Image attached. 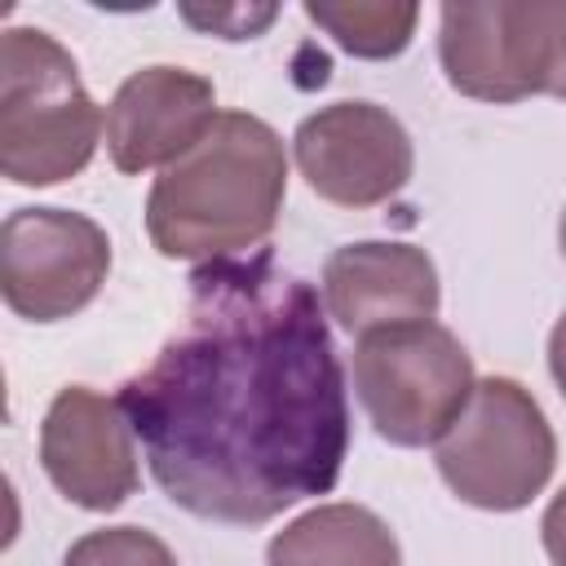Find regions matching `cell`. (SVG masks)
Segmentation results:
<instances>
[{
  "label": "cell",
  "mask_w": 566,
  "mask_h": 566,
  "mask_svg": "<svg viewBox=\"0 0 566 566\" xmlns=\"http://www.w3.org/2000/svg\"><path fill=\"white\" fill-rule=\"evenodd\" d=\"M265 566H402V548L380 513L336 500L274 531Z\"/></svg>",
  "instance_id": "7c38bea8"
},
{
  "label": "cell",
  "mask_w": 566,
  "mask_h": 566,
  "mask_svg": "<svg viewBox=\"0 0 566 566\" xmlns=\"http://www.w3.org/2000/svg\"><path fill=\"white\" fill-rule=\"evenodd\" d=\"M305 18L323 27L345 53L385 62L398 57L420 22V4H389V0H345V4H305Z\"/></svg>",
  "instance_id": "4fadbf2b"
},
{
  "label": "cell",
  "mask_w": 566,
  "mask_h": 566,
  "mask_svg": "<svg viewBox=\"0 0 566 566\" xmlns=\"http://www.w3.org/2000/svg\"><path fill=\"white\" fill-rule=\"evenodd\" d=\"M438 62L473 102L566 97V0H460L438 9Z\"/></svg>",
  "instance_id": "277c9868"
},
{
  "label": "cell",
  "mask_w": 566,
  "mask_h": 566,
  "mask_svg": "<svg viewBox=\"0 0 566 566\" xmlns=\"http://www.w3.org/2000/svg\"><path fill=\"white\" fill-rule=\"evenodd\" d=\"M539 535H544V553L553 566H566V486L548 500L544 509V522H539Z\"/></svg>",
  "instance_id": "2e32d148"
},
{
  "label": "cell",
  "mask_w": 566,
  "mask_h": 566,
  "mask_svg": "<svg viewBox=\"0 0 566 566\" xmlns=\"http://www.w3.org/2000/svg\"><path fill=\"white\" fill-rule=\"evenodd\" d=\"M548 371H553V380H557V389L566 398V310L548 332Z\"/></svg>",
  "instance_id": "e0dca14e"
},
{
  "label": "cell",
  "mask_w": 566,
  "mask_h": 566,
  "mask_svg": "<svg viewBox=\"0 0 566 566\" xmlns=\"http://www.w3.org/2000/svg\"><path fill=\"white\" fill-rule=\"evenodd\" d=\"M217 115L212 80L186 66H142L106 106V155L128 177L168 168L203 142Z\"/></svg>",
  "instance_id": "30bf717a"
},
{
  "label": "cell",
  "mask_w": 566,
  "mask_h": 566,
  "mask_svg": "<svg viewBox=\"0 0 566 566\" xmlns=\"http://www.w3.org/2000/svg\"><path fill=\"white\" fill-rule=\"evenodd\" d=\"M438 296V270L416 243L363 239L323 261V310L349 336L433 323Z\"/></svg>",
  "instance_id": "8fae6325"
},
{
  "label": "cell",
  "mask_w": 566,
  "mask_h": 566,
  "mask_svg": "<svg viewBox=\"0 0 566 566\" xmlns=\"http://www.w3.org/2000/svg\"><path fill=\"white\" fill-rule=\"evenodd\" d=\"M186 283L177 332L115 398L150 478L177 509L230 526L327 495L349 402L318 292L270 252L203 261Z\"/></svg>",
  "instance_id": "6da1fadb"
},
{
  "label": "cell",
  "mask_w": 566,
  "mask_h": 566,
  "mask_svg": "<svg viewBox=\"0 0 566 566\" xmlns=\"http://www.w3.org/2000/svg\"><path fill=\"white\" fill-rule=\"evenodd\" d=\"M106 119L75 57L40 27L0 35V172L13 186H57L88 168Z\"/></svg>",
  "instance_id": "3957f363"
},
{
  "label": "cell",
  "mask_w": 566,
  "mask_h": 566,
  "mask_svg": "<svg viewBox=\"0 0 566 566\" xmlns=\"http://www.w3.org/2000/svg\"><path fill=\"white\" fill-rule=\"evenodd\" d=\"M62 566H177L172 548L142 526H102L80 535Z\"/></svg>",
  "instance_id": "5bb4252c"
},
{
  "label": "cell",
  "mask_w": 566,
  "mask_h": 566,
  "mask_svg": "<svg viewBox=\"0 0 566 566\" xmlns=\"http://www.w3.org/2000/svg\"><path fill=\"white\" fill-rule=\"evenodd\" d=\"M287 195L279 133L221 111L195 150L168 164L146 195V234L168 261H226L270 239Z\"/></svg>",
  "instance_id": "7a4b0ae2"
},
{
  "label": "cell",
  "mask_w": 566,
  "mask_h": 566,
  "mask_svg": "<svg viewBox=\"0 0 566 566\" xmlns=\"http://www.w3.org/2000/svg\"><path fill=\"white\" fill-rule=\"evenodd\" d=\"M557 243H562V256H566V208H562V221H557Z\"/></svg>",
  "instance_id": "ac0fdd59"
},
{
  "label": "cell",
  "mask_w": 566,
  "mask_h": 566,
  "mask_svg": "<svg viewBox=\"0 0 566 566\" xmlns=\"http://www.w3.org/2000/svg\"><path fill=\"white\" fill-rule=\"evenodd\" d=\"M473 358L442 323H407L358 336L354 394L394 447H433L473 398Z\"/></svg>",
  "instance_id": "8992f818"
},
{
  "label": "cell",
  "mask_w": 566,
  "mask_h": 566,
  "mask_svg": "<svg viewBox=\"0 0 566 566\" xmlns=\"http://www.w3.org/2000/svg\"><path fill=\"white\" fill-rule=\"evenodd\" d=\"M433 464L464 504L517 513L548 486L557 438L526 385L513 376H486L473 385L460 420L433 442Z\"/></svg>",
  "instance_id": "5b68a950"
},
{
  "label": "cell",
  "mask_w": 566,
  "mask_h": 566,
  "mask_svg": "<svg viewBox=\"0 0 566 566\" xmlns=\"http://www.w3.org/2000/svg\"><path fill=\"white\" fill-rule=\"evenodd\" d=\"M181 18L221 40H252L279 18V4H212V9L181 4Z\"/></svg>",
  "instance_id": "9a60e30c"
},
{
  "label": "cell",
  "mask_w": 566,
  "mask_h": 566,
  "mask_svg": "<svg viewBox=\"0 0 566 566\" xmlns=\"http://www.w3.org/2000/svg\"><path fill=\"white\" fill-rule=\"evenodd\" d=\"M111 239L71 208H18L0 226V296L18 318L57 323L80 314L106 283Z\"/></svg>",
  "instance_id": "52a82bcc"
},
{
  "label": "cell",
  "mask_w": 566,
  "mask_h": 566,
  "mask_svg": "<svg viewBox=\"0 0 566 566\" xmlns=\"http://www.w3.org/2000/svg\"><path fill=\"white\" fill-rule=\"evenodd\" d=\"M305 186L336 208H376L394 199L416 168V150L398 115L376 102H332L292 133Z\"/></svg>",
  "instance_id": "ba28073f"
},
{
  "label": "cell",
  "mask_w": 566,
  "mask_h": 566,
  "mask_svg": "<svg viewBox=\"0 0 566 566\" xmlns=\"http://www.w3.org/2000/svg\"><path fill=\"white\" fill-rule=\"evenodd\" d=\"M40 464L49 482L88 513L119 509L142 482L133 424L115 398L88 385H66L49 402L40 424Z\"/></svg>",
  "instance_id": "9c48e42d"
}]
</instances>
